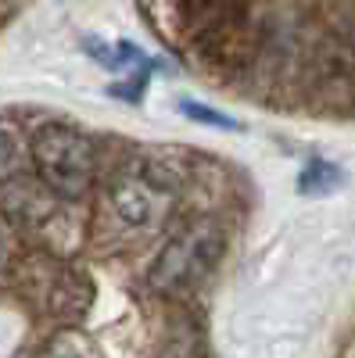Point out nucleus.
I'll return each mask as SVG.
<instances>
[{
	"label": "nucleus",
	"instance_id": "7",
	"mask_svg": "<svg viewBox=\"0 0 355 358\" xmlns=\"http://www.w3.org/2000/svg\"><path fill=\"white\" fill-rule=\"evenodd\" d=\"M15 165H18V155H15V143H11V136L8 133H0V183L15 172Z\"/></svg>",
	"mask_w": 355,
	"mask_h": 358
},
{
	"label": "nucleus",
	"instance_id": "4",
	"mask_svg": "<svg viewBox=\"0 0 355 358\" xmlns=\"http://www.w3.org/2000/svg\"><path fill=\"white\" fill-rule=\"evenodd\" d=\"M341 187H344V172L334 169L330 162H312L298 176V194L305 197H327V194H337Z\"/></svg>",
	"mask_w": 355,
	"mask_h": 358
},
{
	"label": "nucleus",
	"instance_id": "1",
	"mask_svg": "<svg viewBox=\"0 0 355 358\" xmlns=\"http://www.w3.org/2000/svg\"><path fill=\"white\" fill-rule=\"evenodd\" d=\"M33 165L40 172V179L62 197H79L90 187L94 176V147L83 133H76L72 126H40L33 133Z\"/></svg>",
	"mask_w": 355,
	"mask_h": 358
},
{
	"label": "nucleus",
	"instance_id": "2",
	"mask_svg": "<svg viewBox=\"0 0 355 358\" xmlns=\"http://www.w3.org/2000/svg\"><path fill=\"white\" fill-rule=\"evenodd\" d=\"M219 251H223L219 229L209 226V222H194V226H187L180 236H176V241L165 244V251L158 255V262L151 268V283L158 290L187 287L190 280L204 276L216 265Z\"/></svg>",
	"mask_w": 355,
	"mask_h": 358
},
{
	"label": "nucleus",
	"instance_id": "8",
	"mask_svg": "<svg viewBox=\"0 0 355 358\" xmlns=\"http://www.w3.org/2000/svg\"><path fill=\"white\" fill-rule=\"evenodd\" d=\"M33 358H83V355H76V351H69V348H62V344H50V348H43V351L33 355Z\"/></svg>",
	"mask_w": 355,
	"mask_h": 358
},
{
	"label": "nucleus",
	"instance_id": "6",
	"mask_svg": "<svg viewBox=\"0 0 355 358\" xmlns=\"http://www.w3.org/2000/svg\"><path fill=\"white\" fill-rule=\"evenodd\" d=\"M183 115L194 118V122H209V126H216V129H233V126H237L230 115H223V111H216V108H204V104H194V101H183Z\"/></svg>",
	"mask_w": 355,
	"mask_h": 358
},
{
	"label": "nucleus",
	"instance_id": "3",
	"mask_svg": "<svg viewBox=\"0 0 355 358\" xmlns=\"http://www.w3.org/2000/svg\"><path fill=\"white\" fill-rule=\"evenodd\" d=\"M111 208L130 226H155L172 208V190L147 176H123L111 183Z\"/></svg>",
	"mask_w": 355,
	"mask_h": 358
},
{
	"label": "nucleus",
	"instance_id": "5",
	"mask_svg": "<svg viewBox=\"0 0 355 358\" xmlns=\"http://www.w3.org/2000/svg\"><path fill=\"white\" fill-rule=\"evenodd\" d=\"M83 47H86V54L97 57V62H101L104 69H111V72L126 69L130 62H140V50L130 47V43H104V40H97V36H86Z\"/></svg>",
	"mask_w": 355,
	"mask_h": 358
}]
</instances>
